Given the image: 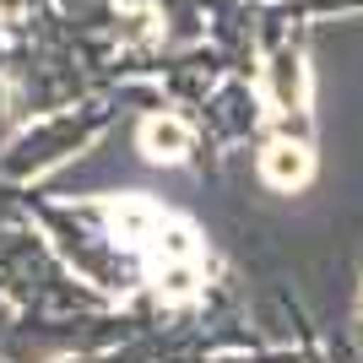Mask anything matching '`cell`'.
<instances>
[{"label": "cell", "instance_id": "cell-1", "mask_svg": "<svg viewBox=\"0 0 363 363\" xmlns=\"http://www.w3.org/2000/svg\"><path fill=\"white\" fill-rule=\"evenodd\" d=\"M141 152H147L152 163H179L184 152H190V125L174 120V114H152L141 125Z\"/></svg>", "mask_w": 363, "mask_h": 363}, {"label": "cell", "instance_id": "cell-2", "mask_svg": "<svg viewBox=\"0 0 363 363\" xmlns=\"http://www.w3.org/2000/svg\"><path fill=\"white\" fill-rule=\"evenodd\" d=\"M309 152L298 147V141H277V147L260 152V174H266V184H277V190H298L303 179H309Z\"/></svg>", "mask_w": 363, "mask_h": 363}]
</instances>
